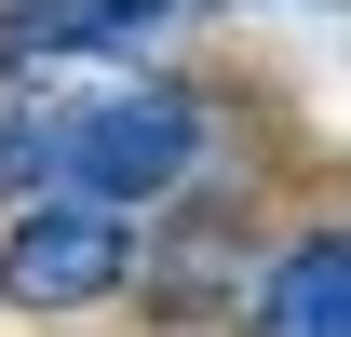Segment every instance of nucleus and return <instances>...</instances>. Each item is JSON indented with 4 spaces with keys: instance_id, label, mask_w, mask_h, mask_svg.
I'll use <instances>...</instances> for the list:
<instances>
[{
    "instance_id": "7ed1b4c3",
    "label": "nucleus",
    "mask_w": 351,
    "mask_h": 337,
    "mask_svg": "<svg viewBox=\"0 0 351 337\" xmlns=\"http://www.w3.org/2000/svg\"><path fill=\"white\" fill-rule=\"evenodd\" d=\"M257 337H351V229H311V243L270 256Z\"/></svg>"
},
{
    "instance_id": "f03ea898",
    "label": "nucleus",
    "mask_w": 351,
    "mask_h": 337,
    "mask_svg": "<svg viewBox=\"0 0 351 337\" xmlns=\"http://www.w3.org/2000/svg\"><path fill=\"white\" fill-rule=\"evenodd\" d=\"M122 270H135V229L108 203H68V189H41L0 229V297L14 310H95V297H122Z\"/></svg>"
},
{
    "instance_id": "f257e3e1",
    "label": "nucleus",
    "mask_w": 351,
    "mask_h": 337,
    "mask_svg": "<svg viewBox=\"0 0 351 337\" xmlns=\"http://www.w3.org/2000/svg\"><path fill=\"white\" fill-rule=\"evenodd\" d=\"M203 162V108L162 82H135V95H95V108H54V189L68 203H149V189H176V175Z\"/></svg>"
}]
</instances>
